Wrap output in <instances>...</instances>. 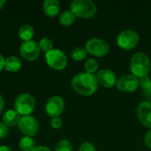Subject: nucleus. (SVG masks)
Segmentation results:
<instances>
[{"label": "nucleus", "mask_w": 151, "mask_h": 151, "mask_svg": "<svg viewBox=\"0 0 151 151\" xmlns=\"http://www.w3.org/2000/svg\"><path fill=\"white\" fill-rule=\"evenodd\" d=\"M72 86L73 89L83 96H89L94 94L98 88V81L96 75L88 73H80L76 74L72 80Z\"/></svg>", "instance_id": "f257e3e1"}, {"label": "nucleus", "mask_w": 151, "mask_h": 151, "mask_svg": "<svg viewBox=\"0 0 151 151\" xmlns=\"http://www.w3.org/2000/svg\"><path fill=\"white\" fill-rule=\"evenodd\" d=\"M150 59L144 52H137L133 55L130 61V69L136 77H143L148 75L150 71Z\"/></svg>", "instance_id": "f03ea898"}, {"label": "nucleus", "mask_w": 151, "mask_h": 151, "mask_svg": "<svg viewBox=\"0 0 151 151\" xmlns=\"http://www.w3.org/2000/svg\"><path fill=\"white\" fill-rule=\"evenodd\" d=\"M70 8L75 16L82 18L94 16L97 10L96 4L92 0H73Z\"/></svg>", "instance_id": "7ed1b4c3"}, {"label": "nucleus", "mask_w": 151, "mask_h": 151, "mask_svg": "<svg viewBox=\"0 0 151 151\" xmlns=\"http://www.w3.org/2000/svg\"><path fill=\"white\" fill-rule=\"evenodd\" d=\"M35 107V98L29 94H20L17 96L14 102V108L15 111L23 116L29 115Z\"/></svg>", "instance_id": "20e7f679"}, {"label": "nucleus", "mask_w": 151, "mask_h": 151, "mask_svg": "<svg viewBox=\"0 0 151 151\" xmlns=\"http://www.w3.org/2000/svg\"><path fill=\"white\" fill-rule=\"evenodd\" d=\"M139 35L137 32L132 29H125L121 31L118 37L117 42L119 46L124 50H132L139 43Z\"/></svg>", "instance_id": "39448f33"}, {"label": "nucleus", "mask_w": 151, "mask_h": 151, "mask_svg": "<svg viewBox=\"0 0 151 151\" xmlns=\"http://www.w3.org/2000/svg\"><path fill=\"white\" fill-rule=\"evenodd\" d=\"M47 64L54 69L62 70L67 65V58L65 54L58 49H52L45 55Z\"/></svg>", "instance_id": "423d86ee"}, {"label": "nucleus", "mask_w": 151, "mask_h": 151, "mask_svg": "<svg viewBox=\"0 0 151 151\" xmlns=\"http://www.w3.org/2000/svg\"><path fill=\"white\" fill-rule=\"evenodd\" d=\"M86 50L96 57H102L108 53L110 47L108 42L101 38H91L86 42Z\"/></svg>", "instance_id": "0eeeda50"}, {"label": "nucleus", "mask_w": 151, "mask_h": 151, "mask_svg": "<svg viewBox=\"0 0 151 151\" xmlns=\"http://www.w3.org/2000/svg\"><path fill=\"white\" fill-rule=\"evenodd\" d=\"M19 129L21 133L26 134V136H34L38 131V122L36 119L33 116L27 115L20 118L18 123Z\"/></svg>", "instance_id": "6e6552de"}, {"label": "nucleus", "mask_w": 151, "mask_h": 151, "mask_svg": "<svg viewBox=\"0 0 151 151\" xmlns=\"http://www.w3.org/2000/svg\"><path fill=\"white\" fill-rule=\"evenodd\" d=\"M19 52L24 58L32 61L36 59L40 56L41 50L39 48L38 43L35 41L29 40L21 43Z\"/></svg>", "instance_id": "1a4fd4ad"}, {"label": "nucleus", "mask_w": 151, "mask_h": 151, "mask_svg": "<svg viewBox=\"0 0 151 151\" xmlns=\"http://www.w3.org/2000/svg\"><path fill=\"white\" fill-rule=\"evenodd\" d=\"M116 85L120 91L133 92L139 87V80L134 74H124L117 80Z\"/></svg>", "instance_id": "9d476101"}, {"label": "nucleus", "mask_w": 151, "mask_h": 151, "mask_svg": "<svg viewBox=\"0 0 151 151\" xmlns=\"http://www.w3.org/2000/svg\"><path fill=\"white\" fill-rule=\"evenodd\" d=\"M65 108V102L61 96H53L50 97L46 103L45 110L49 116L54 118L58 117L64 111Z\"/></svg>", "instance_id": "9b49d317"}, {"label": "nucleus", "mask_w": 151, "mask_h": 151, "mask_svg": "<svg viewBox=\"0 0 151 151\" xmlns=\"http://www.w3.org/2000/svg\"><path fill=\"white\" fill-rule=\"evenodd\" d=\"M96 78L98 82L106 88H111L117 82L116 73L111 69H102L98 71Z\"/></svg>", "instance_id": "f8f14e48"}, {"label": "nucleus", "mask_w": 151, "mask_h": 151, "mask_svg": "<svg viewBox=\"0 0 151 151\" xmlns=\"http://www.w3.org/2000/svg\"><path fill=\"white\" fill-rule=\"evenodd\" d=\"M137 116L140 121L146 127H151V103L142 102L137 107Z\"/></svg>", "instance_id": "ddd939ff"}, {"label": "nucleus", "mask_w": 151, "mask_h": 151, "mask_svg": "<svg viewBox=\"0 0 151 151\" xmlns=\"http://www.w3.org/2000/svg\"><path fill=\"white\" fill-rule=\"evenodd\" d=\"M60 10V4L58 0H45L43 3V11L48 16H56Z\"/></svg>", "instance_id": "4468645a"}, {"label": "nucleus", "mask_w": 151, "mask_h": 151, "mask_svg": "<svg viewBox=\"0 0 151 151\" xmlns=\"http://www.w3.org/2000/svg\"><path fill=\"white\" fill-rule=\"evenodd\" d=\"M19 114L15 110H8L4 112L3 116L4 123L7 127H13L17 125L19 121Z\"/></svg>", "instance_id": "2eb2a0df"}, {"label": "nucleus", "mask_w": 151, "mask_h": 151, "mask_svg": "<svg viewBox=\"0 0 151 151\" xmlns=\"http://www.w3.org/2000/svg\"><path fill=\"white\" fill-rule=\"evenodd\" d=\"M21 67L20 60L15 56H10L4 59V68L9 72H17Z\"/></svg>", "instance_id": "dca6fc26"}, {"label": "nucleus", "mask_w": 151, "mask_h": 151, "mask_svg": "<svg viewBox=\"0 0 151 151\" xmlns=\"http://www.w3.org/2000/svg\"><path fill=\"white\" fill-rule=\"evenodd\" d=\"M34 34H35L34 27L29 24H24L20 26L19 29V36L20 39L24 40V42L29 41L34 36Z\"/></svg>", "instance_id": "f3484780"}, {"label": "nucleus", "mask_w": 151, "mask_h": 151, "mask_svg": "<svg viewBox=\"0 0 151 151\" xmlns=\"http://www.w3.org/2000/svg\"><path fill=\"white\" fill-rule=\"evenodd\" d=\"M75 17L76 16L71 10H65L59 15V22L62 25L69 26L73 23V21L75 20Z\"/></svg>", "instance_id": "a211bd4d"}, {"label": "nucleus", "mask_w": 151, "mask_h": 151, "mask_svg": "<svg viewBox=\"0 0 151 151\" xmlns=\"http://www.w3.org/2000/svg\"><path fill=\"white\" fill-rule=\"evenodd\" d=\"M19 147L24 151H32L35 148V142L30 136H25L19 141Z\"/></svg>", "instance_id": "6ab92c4d"}, {"label": "nucleus", "mask_w": 151, "mask_h": 151, "mask_svg": "<svg viewBox=\"0 0 151 151\" xmlns=\"http://www.w3.org/2000/svg\"><path fill=\"white\" fill-rule=\"evenodd\" d=\"M87 52L88 51L83 47H75L71 51V57L74 60L80 61V60L85 58V57L87 56Z\"/></svg>", "instance_id": "aec40b11"}, {"label": "nucleus", "mask_w": 151, "mask_h": 151, "mask_svg": "<svg viewBox=\"0 0 151 151\" xmlns=\"http://www.w3.org/2000/svg\"><path fill=\"white\" fill-rule=\"evenodd\" d=\"M38 45H39L40 50H42V51H44V52H46V53L49 52L50 50H51L53 49V43H52L51 40L49 39V38H47V37L42 38V39L39 41Z\"/></svg>", "instance_id": "412c9836"}, {"label": "nucleus", "mask_w": 151, "mask_h": 151, "mask_svg": "<svg viewBox=\"0 0 151 151\" xmlns=\"http://www.w3.org/2000/svg\"><path fill=\"white\" fill-rule=\"evenodd\" d=\"M98 69V62L94 58H88L85 63V70L88 73H94Z\"/></svg>", "instance_id": "4be33fe9"}, {"label": "nucleus", "mask_w": 151, "mask_h": 151, "mask_svg": "<svg viewBox=\"0 0 151 151\" xmlns=\"http://www.w3.org/2000/svg\"><path fill=\"white\" fill-rule=\"evenodd\" d=\"M56 151H73V145L68 140H61L56 146Z\"/></svg>", "instance_id": "5701e85b"}, {"label": "nucleus", "mask_w": 151, "mask_h": 151, "mask_svg": "<svg viewBox=\"0 0 151 151\" xmlns=\"http://www.w3.org/2000/svg\"><path fill=\"white\" fill-rule=\"evenodd\" d=\"M139 85H141V87L147 91H150L151 90V80L148 77V75L140 78Z\"/></svg>", "instance_id": "b1692460"}, {"label": "nucleus", "mask_w": 151, "mask_h": 151, "mask_svg": "<svg viewBox=\"0 0 151 151\" xmlns=\"http://www.w3.org/2000/svg\"><path fill=\"white\" fill-rule=\"evenodd\" d=\"M79 151H96V147L92 143L88 142H85L80 146Z\"/></svg>", "instance_id": "393cba45"}, {"label": "nucleus", "mask_w": 151, "mask_h": 151, "mask_svg": "<svg viewBox=\"0 0 151 151\" xmlns=\"http://www.w3.org/2000/svg\"><path fill=\"white\" fill-rule=\"evenodd\" d=\"M62 119L59 117H54L50 120V125L53 128H60L62 127Z\"/></svg>", "instance_id": "a878e982"}, {"label": "nucleus", "mask_w": 151, "mask_h": 151, "mask_svg": "<svg viewBox=\"0 0 151 151\" xmlns=\"http://www.w3.org/2000/svg\"><path fill=\"white\" fill-rule=\"evenodd\" d=\"M9 129L4 123L0 122V138H4L7 135Z\"/></svg>", "instance_id": "bb28decb"}, {"label": "nucleus", "mask_w": 151, "mask_h": 151, "mask_svg": "<svg viewBox=\"0 0 151 151\" xmlns=\"http://www.w3.org/2000/svg\"><path fill=\"white\" fill-rule=\"evenodd\" d=\"M144 142H145L146 146L151 149V129L146 134L145 138H144Z\"/></svg>", "instance_id": "cd10ccee"}, {"label": "nucleus", "mask_w": 151, "mask_h": 151, "mask_svg": "<svg viewBox=\"0 0 151 151\" xmlns=\"http://www.w3.org/2000/svg\"><path fill=\"white\" fill-rule=\"evenodd\" d=\"M32 151H51L48 147L45 146H37L35 147Z\"/></svg>", "instance_id": "c85d7f7f"}, {"label": "nucleus", "mask_w": 151, "mask_h": 151, "mask_svg": "<svg viewBox=\"0 0 151 151\" xmlns=\"http://www.w3.org/2000/svg\"><path fill=\"white\" fill-rule=\"evenodd\" d=\"M4 67V58H3V56L0 54V72L1 70Z\"/></svg>", "instance_id": "c756f323"}, {"label": "nucleus", "mask_w": 151, "mask_h": 151, "mask_svg": "<svg viewBox=\"0 0 151 151\" xmlns=\"http://www.w3.org/2000/svg\"><path fill=\"white\" fill-rule=\"evenodd\" d=\"M4 99L2 97V96L0 95V113L3 111L4 110Z\"/></svg>", "instance_id": "7c9ffc66"}, {"label": "nucleus", "mask_w": 151, "mask_h": 151, "mask_svg": "<svg viewBox=\"0 0 151 151\" xmlns=\"http://www.w3.org/2000/svg\"><path fill=\"white\" fill-rule=\"evenodd\" d=\"M0 151H12V150L9 147H7V146L1 145L0 146Z\"/></svg>", "instance_id": "2f4dec72"}, {"label": "nucleus", "mask_w": 151, "mask_h": 151, "mask_svg": "<svg viewBox=\"0 0 151 151\" xmlns=\"http://www.w3.org/2000/svg\"><path fill=\"white\" fill-rule=\"evenodd\" d=\"M4 4H5V1L4 0H0V9L4 5Z\"/></svg>", "instance_id": "473e14b6"}]
</instances>
